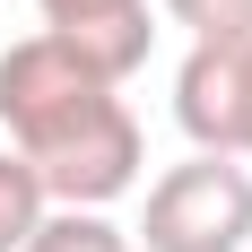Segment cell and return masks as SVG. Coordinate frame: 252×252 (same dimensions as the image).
Masks as SVG:
<instances>
[{
    "instance_id": "2",
    "label": "cell",
    "mask_w": 252,
    "mask_h": 252,
    "mask_svg": "<svg viewBox=\"0 0 252 252\" xmlns=\"http://www.w3.org/2000/svg\"><path fill=\"white\" fill-rule=\"evenodd\" d=\"M104 104H113V78H96L61 35H44V26L0 52V122H9V148L18 157L52 148L61 130H78L87 113H104Z\"/></svg>"
},
{
    "instance_id": "6",
    "label": "cell",
    "mask_w": 252,
    "mask_h": 252,
    "mask_svg": "<svg viewBox=\"0 0 252 252\" xmlns=\"http://www.w3.org/2000/svg\"><path fill=\"white\" fill-rule=\"evenodd\" d=\"M26 252H139L104 209H44V226L26 235Z\"/></svg>"
},
{
    "instance_id": "9",
    "label": "cell",
    "mask_w": 252,
    "mask_h": 252,
    "mask_svg": "<svg viewBox=\"0 0 252 252\" xmlns=\"http://www.w3.org/2000/svg\"><path fill=\"white\" fill-rule=\"evenodd\" d=\"M244 252H252V244H244Z\"/></svg>"
},
{
    "instance_id": "5",
    "label": "cell",
    "mask_w": 252,
    "mask_h": 252,
    "mask_svg": "<svg viewBox=\"0 0 252 252\" xmlns=\"http://www.w3.org/2000/svg\"><path fill=\"white\" fill-rule=\"evenodd\" d=\"M35 9H44V35H61V44H70L96 78H113V87H122V78L148 61V44H157L148 0H35Z\"/></svg>"
},
{
    "instance_id": "7",
    "label": "cell",
    "mask_w": 252,
    "mask_h": 252,
    "mask_svg": "<svg viewBox=\"0 0 252 252\" xmlns=\"http://www.w3.org/2000/svg\"><path fill=\"white\" fill-rule=\"evenodd\" d=\"M44 183H35V165H26L18 148H0V252H26V235L44 226Z\"/></svg>"
},
{
    "instance_id": "1",
    "label": "cell",
    "mask_w": 252,
    "mask_h": 252,
    "mask_svg": "<svg viewBox=\"0 0 252 252\" xmlns=\"http://www.w3.org/2000/svg\"><path fill=\"white\" fill-rule=\"evenodd\" d=\"M148 252H244L252 244V174L235 157H183L148 183V218H139Z\"/></svg>"
},
{
    "instance_id": "4",
    "label": "cell",
    "mask_w": 252,
    "mask_h": 252,
    "mask_svg": "<svg viewBox=\"0 0 252 252\" xmlns=\"http://www.w3.org/2000/svg\"><path fill=\"white\" fill-rule=\"evenodd\" d=\"M174 122L200 157H252V35L191 44V61L174 70Z\"/></svg>"
},
{
    "instance_id": "3",
    "label": "cell",
    "mask_w": 252,
    "mask_h": 252,
    "mask_svg": "<svg viewBox=\"0 0 252 252\" xmlns=\"http://www.w3.org/2000/svg\"><path fill=\"white\" fill-rule=\"evenodd\" d=\"M26 165H35V183H44L52 209H113L139 183V165H148V139L130 122V104L113 96L104 113H87L78 130H61L52 148H35Z\"/></svg>"
},
{
    "instance_id": "8",
    "label": "cell",
    "mask_w": 252,
    "mask_h": 252,
    "mask_svg": "<svg viewBox=\"0 0 252 252\" xmlns=\"http://www.w3.org/2000/svg\"><path fill=\"white\" fill-rule=\"evenodd\" d=\"M165 18L191 44H235V35H252V0H165Z\"/></svg>"
}]
</instances>
